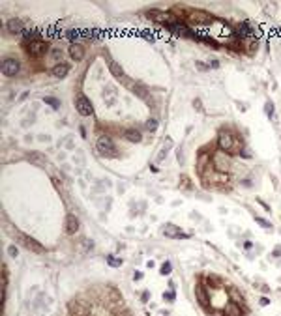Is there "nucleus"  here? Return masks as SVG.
<instances>
[{
  "mask_svg": "<svg viewBox=\"0 0 281 316\" xmlns=\"http://www.w3.org/2000/svg\"><path fill=\"white\" fill-rule=\"evenodd\" d=\"M11 234H13V236H15V240H17L23 247H26L28 251H32V253H39V255H41V253H45V247H43L41 243H38L36 240H32L30 236H26V234H23V232H13V230H11Z\"/></svg>",
  "mask_w": 281,
  "mask_h": 316,
  "instance_id": "f257e3e1",
  "label": "nucleus"
},
{
  "mask_svg": "<svg viewBox=\"0 0 281 316\" xmlns=\"http://www.w3.org/2000/svg\"><path fill=\"white\" fill-rule=\"evenodd\" d=\"M98 152L105 157H116V148H114L111 137H99L98 139Z\"/></svg>",
  "mask_w": 281,
  "mask_h": 316,
  "instance_id": "f03ea898",
  "label": "nucleus"
},
{
  "mask_svg": "<svg viewBox=\"0 0 281 316\" xmlns=\"http://www.w3.org/2000/svg\"><path fill=\"white\" fill-rule=\"evenodd\" d=\"M26 52L30 54V56H41V54H45L47 52V43L45 41H30V43H26Z\"/></svg>",
  "mask_w": 281,
  "mask_h": 316,
  "instance_id": "7ed1b4c3",
  "label": "nucleus"
},
{
  "mask_svg": "<svg viewBox=\"0 0 281 316\" xmlns=\"http://www.w3.org/2000/svg\"><path fill=\"white\" fill-rule=\"evenodd\" d=\"M75 107H77L79 114H83V116H90L92 114V105L84 95H77L75 97Z\"/></svg>",
  "mask_w": 281,
  "mask_h": 316,
  "instance_id": "20e7f679",
  "label": "nucleus"
},
{
  "mask_svg": "<svg viewBox=\"0 0 281 316\" xmlns=\"http://www.w3.org/2000/svg\"><path fill=\"white\" fill-rule=\"evenodd\" d=\"M17 71H19V62H17V60L8 58V60L2 62V73H4L6 77H15Z\"/></svg>",
  "mask_w": 281,
  "mask_h": 316,
  "instance_id": "39448f33",
  "label": "nucleus"
},
{
  "mask_svg": "<svg viewBox=\"0 0 281 316\" xmlns=\"http://www.w3.org/2000/svg\"><path fill=\"white\" fill-rule=\"evenodd\" d=\"M77 228H79L77 217H75L73 213H68V217H66V232H68V234H75Z\"/></svg>",
  "mask_w": 281,
  "mask_h": 316,
  "instance_id": "423d86ee",
  "label": "nucleus"
},
{
  "mask_svg": "<svg viewBox=\"0 0 281 316\" xmlns=\"http://www.w3.org/2000/svg\"><path fill=\"white\" fill-rule=\"evenodd\" d=\"M26 159H28L30 163L38 165V167H43V165L47 163V157H45L43 153H39V152H30V153L26 155Z\"/></svg>",
  "mask_w": 281,
  "mask_h": 316,
  "instance_id": "0eeeda50",
  "label": "nucleus"
},
{
  "mask_svg": "<svg viewBox=\"0 0 281 316\" xmlns=\"http://www.w3.org/2000/svg\"><path fill=\"white\" fill-rule=\"evenodd\" d=\"M163 234H165V236H169V238H189L188 234L180 232L174 225H167V226L163 228Z\"/></svg>",
  "mask_w": 281,
  "mask_h": 316,
  "instance_id": "6e6552de",
  "label": "nucleus"
},
{
  "mask_svg": "<svg viewBox=\"0 0 281 316\" xmlns=\"http://www.w3.org/2000/svg\"><path fill=\"white\" fill-rule=\"evenodd\" d=\"M69 56L79 62V60H83V56H84V49H83L79 43H71V47H69Z\"/></svg>",
  "mask_w": 281,
  "mask_h": 316,
  "instance_id": "1a4fd4ad",
  "label": "nucleus"
},
{
  "mask_svg": "<svg viewBox=\"0 0 281 316\" xmlns=\"http://www.w3.org/2000/svg\"><path fill=\"white\" fill-rule=\"evenodd\" d=\"M68 71H69V66H68V64H56V66L53 67V77L64 79V77L68 75Z\"/></svg>",
  "mask_w": 281,
  "mask_h": 316,
  "instance_id": "9d476101",
  "label": "nucleus"
},
{
  "mask_svg": "<svg viewBox=\"0 0 281 316\" xmlns=\"http://www.w3.org/2000/svg\"><path fill=\"white\" fill-rule=\"evenodd\" d=\"M109 69H111V73L118 79V80H124L126 79V75H124V71H122V67L116 64V62H109Z\"/></svg>",
  "mask_w": 281,
  "mask_h": 316,
  "instance_id": "9b49d317",
  "label": "nucleus"
},
{
  "mask_svg": "<svg viewBox=\"0 0 281 316\" xmlns=\"http://www.w3.org/2000/svg\"><path fill=\"white\" fill-rule=\"evenodd\" d=\"M8 30L11 34H17V32H23V22L19 19H9L8 21Z\"/></svg>",
  "mask_w": 281,
  "mask_h": 316,
  "instance_id": "f8f14e48",
  "label": "nucleus"
},
{
  "mask_svg": "<svg viewBox=\"0 0 281 316\" xmlns=\"http://www.w3.org/2000/svg\"><path fill=\"white\" fill-rule=\"evenodd\" d=\"M219 146H221L223 150H227V152H229V150L233 148V137H231V135H225V133H223V135L219 137Z\"/></svg>",
  "mask_w": 281,
  "mask_h": 316,
  "instance_id": "ddd939ff",
  "label": "nucleus"
},
{
  "mask_svg": "<svg viewBox=\"0 0 281 316\" xmlns=\"http://www.w3.org/2000/svg\"><path fill=\"white\" fill-rule=\"evenodd\" d=\"M225 314L227 316H242V311H240V307H238L236 303H229V305L225 307Z\"/></svg>",
  "mask_w": 281,
  "mask_h": 316,
  "instance_id": "4468645a",
  "label": "nucleus"
},
{
  "mask_svg": "<svg viewBox=\"0 0 281 316\" xmlns=\"http://www.w3.org/2000/svg\"><path fill=\"white\" fill-rule=\"evenodd\" d=\"M126 139L131 142H141V133L137 129H126Z\"/></svg>",
  "mask_w": 281,
  "mask_h": 316,
  "instance_id": "2eb2a0df",
  "label": "nucleus"
},
{
  "mask_svg": "<svg viewBox=\"0 0 281 316\" xmlns=\"http://www.w3.org/2000/svg\"><path fill=\"white\" fill-rule=\"evenodd\" d=\"M195 294H197V298H199V303H201L203 307H206V303H208V296H206L204 288H203V286H197Z\"/></svg>",
  "mask_w": 281,
  "mask_h": 316,
  "instance_id": "dca6fc26",
  "label": "nucleus"
},
{
  "mask_svg": "<svg viewBox=\"0 0 281 316\" xmlns=\"http://www.w3.org/2000/svg\"><path fill=\"white\" fill-rule=\"evenodd\" d=\"M51 58L62 64V62H64V52H62L60 49H53V51H51Z\"/></svg>",
  "mask_w": 281,
  "mask_h": 316,
  "instance_id": "f3484780",
  "label": "nucleus"
},
{
  "mask_svg": "<svg viewBox=\"0 0 281 316\" xmlns=\"http://www.w3.org/2000/svg\"><path fill=\"white\" fill-rule=\"evenodd\" d=\"M43 101H45L47 105H51L53 109H60V101H58L56 97H51V95H45V97H43Z\"/></svg>",
  "mask_w": 281,
  "mask_h": 316,
  "instance_id": "a211bd4d",
  "label": "nucleus"
},
{
  "mask_svg": "<svg viewBox=\"0 0 281 316\" xmlns=\"http://www.w3.org/2000/svg\"><path fill=\"white\" fill-rule=\"evenodd\" d=\"M146 127H148V131H156V129H158V120H156V118H150V120L146 122Z\"/></svg>",
  "mask_w": 281,
  "mask_h": 316,
  "instance_id": "6ab92c4d",
  "label": "nucleus"
},
{
  "mask_svg": "<svg viewBox=\"0 0 281 316\" xmlns=\"http://www.w3.org/2000/svg\"><path fill=\"white\" fill-rule=\"evenodd\" d=\"M107 262H109V266H113V268L122 266V260H120V258H114V256H109V258H107Z\"/></svg>",
  "mask_w": 281,
  "mask_h": 316,
  "instance_id": "aec40b11",
  "label": "nucleus"
},
{
  "mask_svg": "<svg viewBox=\"0 0 281 316\" xmlns=\"http://www.w3.org/2000/svg\"><path fill=\"white\" fill-rule=\"evenodd\" d=\"M171 271H173V266H171V262H165V264L161 266V271H159V273H161V275H169Z\"/></svg>",
  "mask_w": 281,
  "mask_h": 316,
  "instance_id": "412c9836",
  "label": "nucleus"
},
{
  "mask_svg": "<svg viewBox=\"0 0 281 316\" xmlns=\"http://www.w3.org/2000/svg\"><path fill=\"white\" fill-rule=\"evenodd\" d=\"M68 37H69V39H79V37H81V32H79V30H69V32H68Z\"/></svg>",
  "mask_w": 281,
  "mask_h": 316,
  "instance_id": "4be33fe9",
  "label": "nucleus"
},
{
  "mask_svg": "<svg viewBox=\"0 0 281 316\" xmlns=\"http://www.w3.org/2000/svg\"><path fill=\"white\" fill-rule=\"evenodd\" d=\"M180 182H182L180 185H184V189H189V187H191V183H189V178H188V176H182V178H180Z\"/></svg>",
  "mask_w": 281,
  "mask_h": 316,
  "instance_id": "5701e85b",
  "label": "nucleus"
},
{
  "mask_svg": "<svg viewBox=\"0 0 281 316\" xmlns=\"http://www.w3.org/2000/svg\"><path fill=\"white\" fill-rule=\"evenodd\" d=\"M8 253H9L11 256H17V247H15V245H9V247H8Z\"/></svg>",
  "mask_w": 281,
  "mask_h": 316,
  "instance_id": "b1692460",
  "label": "nucleus"
},
{
  "mask_svg": "<svg viewBox=\"0 0 281 316\" xmlns=\"http://www.w3.org/2000/svg\"><path fill=\"white\" fill-rule=\"evenodd\" d=\"M257 223H261L264 228H268V226H270V223H268V221H264V219H261V217H257Z\"/></svg>",
  "mask_w": 281,
  "mask_h": 316,
  "instance_id": "393cba45",
  "label": "nucleus"
},
{
  "mask_svg": "<svg viewBox=\"0 0 281 316\" xmlns=\"http://www.w3.org/2000/svg\"><path fill=\"white\" fill-rule=\"evenodd\" d=\"M165 299H169V301H173L174 299V292H165V296H163Z\"/></svg>",
  "mask_w": 281,
  "mask_h": 316,
  "instance_id": "a878e982",
  "label": "nucleus"
},
{
  "mask_svg": "<svg viewBox=\"0 0 281 316\" xmlns=\"http://www.w3.org/2000/svg\"><path fill=\"white\" fill-rule=\"evenodd\" d=\"M197 69H201V71H206L208 67H206L204 64H201V62H197Z\"/></svg>",
  "mask_w": 281,
  "mask_h": 316,
  "instance_id": "bb28decb",
  "label": "nucleus"
},
{
  "mask_svg": "<svg viewBox=\"0 0 281 316\" xmlns=\"http://www.w3.org/2000/svg\"><path fill=\"white\" fill-rule=\"evenodd\" d=\"M133 279H135V281H139V279H143V273H139V271H137V273L133 275Z\"/></svg>",
  "mask_w": 281,
  "mask_h": 316,
  "instance_id": "cd10ccee",
  "label": "nucleus"
}]
</instances>
